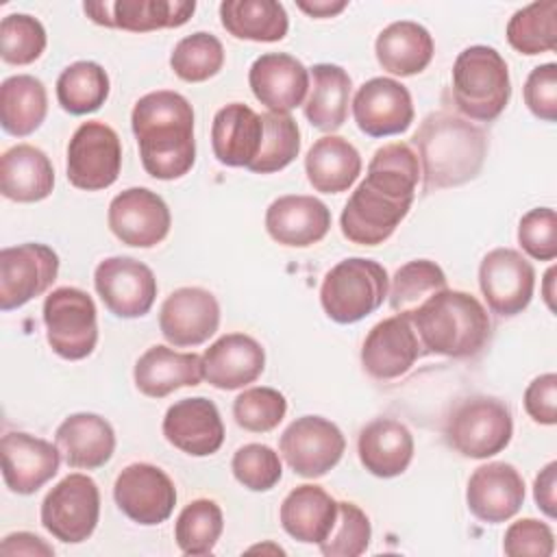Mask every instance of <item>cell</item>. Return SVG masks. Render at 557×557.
I'll return each instance as SVG.
<instances>
[{"label":"cell","instance_id":"cell-1","mask_svg":"<svg viewBox=\"0 0 557 557\" xmlns=\"http://www.w3.org/2000/svg\"><path fill=\"white\" fill-rule=\"evenodd\" d=\"M420 178V161L405 141L381 146L366 178L350 194L339 215L342 235L359 246H379L407 218Z\"/></svg>","mask_w":557,"mask_h":557},{"label":"cell","instance_id":"cell-2","mask_svg":"<svg viewBox=\"0 0 557 557\" xmlns=\"http://www.w3.org/2000/svg\"><path fill=\"white\" fill-rule=\"evenodd\" d=\"M144 170L159 181L185 176L196 163L194 109L185 96L159 89L141 96L131 113Z\"/></svg>","mask_w":557,"mask_h":557},{"label":"cell","instance_id":"cell-3","mask_svg":"<svg viewBox=\"0 0 557 557\" xmlns=\"http://www.w3.org/2000/svg\"><path fill=\"white\" fill-rule=\"evenodd\" d=\"M411 141L418 148L426 191L459 187L476 178L487 154L483 128L450 111L429 113Z\"/></svg>","mask_w":557,"mask_h":557},{"label":"cell","instance_id":"cell-4","mask_svg":"<svg viewBox=\"0 0 557 557\" xmlns=\"http://www.w3.org/2000/svg\"><path fill=\"white\" fill-rule=\"evenodd\" d=\"M422 352L453 359L479 355L492 337V320L476 296L442 289L409 313Z\"/></svg>","mask_w":557,"mask_h":557},{"label":"cell","instance_id":"cell-5","mask_svg":"<svg viewBox=\"0 0 557 557\" xmlns=\"http://www.w3.org/2000/svg\"><path fill=\"white\" fill-rule=\"evenodd\" d=\"M509 98V67L496 48L479 44L457 54L453 65V100L468 120H496Z\"/></svg>","mask_w":557,"mask_h":557},{"label":"cell","instance_id":"cell-6","mask_svg":"<svg viewBox=\"0 0 557 557\" xmlns=\"http://www.w3.org/2000/svg\"><path fill=\"white\" fill-rule=\"evenodd\" d=\"M389 292L387 270L372 259L348 257L335 263L322 281L320 305L337 324H355L374 313Z\"/></svg>","mask_w":557,"mask_h":557},{"label":"cell","instance_id":"cell-7","mask_svg":"<svg viewBox=\"0 0 557 557\" xmlns=\"http://www.w3.org/2000/svg\"><path fill=\"white\" fill-rule=\"evenodd\" d=\"M513 435L509 407L487 394H472L453 405L444 420V437L459 455L487 459L503 453Z\"/></svg>","mask_w":557,"mask_h":557},{"label":"cell","instance_id":"cell-8","mask_svg":"<svg viewBox=\"0 0 557 557\" xmlns=\"http://www.w3.org/2000/svg\"><path fill=\"white\" fill-rule=\"evenodd\" d=\"M44 324L50 348L78 361L94 352L98 344V315L94 298L78 287H57L44 300Z\"/></svg>","mask_w":557,"mask_h":557},{"label":"cell","instance_id":"cell-9","mask_svg":"<svg viewBox=\"0 0 557 557\" xmlns=\"http://www.w3.org/2000/svg\"><path fill=\"white\" fill-rule=\"evenodd\" d=\"M44 529L63 544H81L98 527L100 492L91 476L74 472L61 479L41 500Z\"/></svg>","mask_w":557,"mask_h":557},{"label":"cell","instance_id":"cell-10","mask_svg":"<svg viewBox=\"0 0 557 557\" xmlns=\"http://www.w3.org/2000/svg\"><path fill=\"white\" fill-rule=\"evenodd\" d=\"M120 170L122 144L117 133L100 120L83 122L67 144V181L76 189L100 191L117 181Z\"/></svg>","mask_w":557,"mask_h":557},{"label":"cell","instance_id":"cell-11","mask_svg":"<svg viewBox=\"0 0 557 557\" xmlns=\"http://www.w3.org/2000/svg\"><path fill=\"white\" fill-rule=\"evenodd\" d=\"M278 450L298 476L320 479L339 463L346 440L335 422L322 416H300L283 431Z\"/></svg>","mask_w":557,"mask_h":557},{"label":"cell","instance_id":"cell-12","mask_svg":"<svg viewBox=\"0 0 557 557\" xmlns=\"http://www.w3.org/2000/svg\"><path fill=\"white\" fill-rule=\"evenodd\" d=\"M59 274V255L39 242L0 250V309L11 311L41 296Z\"/></svg>","mask_w":557,"mask_h":557},{"label":"cell","instance_id":"cell-13","mask_svg":"<svg viewBox=\"0 0 557 557\" xmlns=\"http://www.w3.org/2000/svg\"><path fill=\"white\" fill-rule=\"evenodd\" d=\"M94 287L104 307L124 320L146 315L157 298L152 270L133 257H107L94 270Z\"/></svg>","mask_w":557,"mask_h":557},{"label":"cell","instance_id":"cell-14","mask_svg":"<svg viewBox=\"0 0 557 557\" xmlns=\"http://www.w3.org/2000/svg\"><path fill=\"white\" fill-rule=\"evenodd\" d=\"M113 498L126 518L144 527H154L172 516L176 487L159 466L137 461L117 474Z\"/></svg>","mask_w":557,"mask_h":557},{"label":"cell","instance_id":"cell-15","mask_svg":"<svg viewBox=\"0 0 557 557\" xmlns=\"http://www.w3.org/2000/svg\"><path fill=\"white\" fill-rule=\"evenodd\" d=\"M479 287L494 313L511 318L529 307L535 289V270L518 250L494 248L481 259Z\"/></svg>","mask_w":557,"mask_h":557},{"label":"cell","instance_id":"cell-16","mask_svg":"<svg viewBox=\"0 0 557 557\" xmlns=\"http://www.w3.org/2000/svg\"><path fill=\"white\" fill-rule=\"evenodd\" d=\"M107 222L122 244L152 248L168 237L172 215L157 191L148 187H128L111 200Z\"/></svg>","mask_w":557,"mask_h":557},{"label":"cell","instance_id":"cell-17","mask_svg":"<svg viewBox=\"0 0 557 557\" xmlns=\"http://www.w3.org/2000/svg\"><path fill=\"white\" fill-rule=\"evenodd\" d=\"M413 115L409 89L387 76L366 81L352 98V117L368 137L400 135L411 126Z\"/></svg>","mask_w":557,"mask_h":557},{"label":"cell","instance_id":"cell-18","mask_svg":"<svg viewBox=\"0 0 557 557\" xmlns=\"http://www.w3.org/2000/svg\"><path fill=\"white\" fill-rule=\"evenodd\" d=\"M422 344L407 313H396L370 329L361 346V366L376 381H394L411 370Z\"/></svg>","mask_w":557,"mask_h":557},{"label":"cell","instance_id":"cell-19","mask_svg":"<svg viewBox=\"0 0 557 557\" xmlns=\"http://www.w3.org/2000/svg\"><path fill=\"white\" fill-rule=\"evenodd\" d=\"M220 326L218 298L205 287H178L161 305V335L178 348L205 344Z\"/></svg>","mask_w":557,"mask_h":557},{"label":"cell","instance_id":"cell-20","mask_svg":"<svg viewBox=\"0 0 557 557\" xmlns=\"http://www.w3.org/2000/svg\"><path fill=\"white\" fill-rule=\"evenodd\" d=\"M2 479L13 494H35L61 466V450L48 440L24 431H9L0 440Z\"/></svg>","mask_w":557,"mask_h":557},{"label":"cell","instance_id":"cell-21","mask_svg":"<svg viewBox=\"0 0 557 557\" xmlns=\"http://www.w3.org/2000/svg\"><path fill=\"white\" fill-rule=\"evenodd\" d=\"M163 437L191 457H209L224 442V422L213 400L205 396L181 398L168 407L161 424Z\"/></svg>","mask_w":557,"mask_h":557},{"label":"cell","instance_id":"cell-22","mask_svg":"<svg viewBox=\"0 0 557 557\" xmlns=\"http://www.w3.org/2000/svg\"><path fill=\"white\" fill-rule=\"evenodd\" d=\"M466 503L470 513L481 522H507L524 503V479L511 463H483L468 479Z\"/></svg>","mask_w":557,"mask_h":557},{"label":"cell","instance_id":"cell-23","mask_svg":"<svg viewBox=\"0 0 557 557\" xmlns=\"http://www.w3.org/2000/svg\"><path fill=\"white\" fill-rule=\"evenodd\" d=\"M255 98L270 113H289L305 104L309 91V70L287 52H265L248 70Z\"/></svg>","mask_w":557,"mask_h":557},{"label":"cell","instance_id":"cell-24","mask_svg":"<svg viewBox=\"0 0 557 557\" xmlns=\"http://www.w3.org/2000/svg\"><path fill=\"white\" fill-rule=\"evenodd\" d=\"M83 11L91 22L128 33H148L183 26L196 11L194 0H115L85 2Z\"/></svg>","mask_w":557,"mask_h":557},{"label":"cell","instance_id":"cell-25","mask_svg":"<svg viewBox=\"0 0 557 557\" xmlns=\"http://www.w3.org/2000/svg\"><path fill=\"white\" fill-rule=\"evenodd\" d=\"M329 228L331 209L315 196H281L272 200L265 211V231L281 246H313L326 237Z\"/></svg>","mask_w":557,"mask_h":557},{"label":"cell","instance_id":"cell-26","mask_svg":"<svg viewBox=\"0 0 557 557\" xmlns=\"http://www.w3.org/2000/svg\"><path fill=\"white\" fill-rule=\"evenodd\" d=\"M200 357L205 381L226 392L255 383L265 368L263 346L246 333L222 335Z\"/></svg>","mask_w":557,"mask_h":557},{"label":"cell","instance_id":"cell-27","mask_svg":"<svg viewBox=\"0 0 557 557\" xmlns=\"http://www.w3.org/2000/svg\"><path fill=\"white\" fill-rule=\"evenodd\" d=\"M263 141V120L244 102H231L213 115V157L228 168H248Z\"/></svg>","mask_w":557,"mask_h":557},{"label":"cell","instance_id":"cell-28","mask_svg":"<svg viewBox=\"0 0 557 557\" xmlns=\"http://www.w3.org/2000/svg\"><path fill=\"white\" fill-rule=\"evenodd\" d=\"M133 379L137 389L148 398H165L181 387L198 385L202 374V357L196 352H176L170 346H150L135 363Z\"/></svg>","mask_w":557,"mask_h":557},{"label":"cell","instance_id":"cell-29","mask_svg":"<svg viewBox=\"0 0 557 557\" xmlns=\"http://www.w3.org/2000/svg\"><path fill=\"white\" fill-rule=\"evenodd\" d=\"M54 442L70 468L96 470L113 457L115 431L102 416L81 411L57 426Z\"/></svg>","mask_w":557,"mask_h":557},{"label":"cell","instance_id":"cell-30","mask_svg":"<svg viewBox=\"0 0 557 557\" xmlns=\"http://www.w3.org/2000/svg\"><path fill=\"white\" fill-rule=\"evenodd\" d=\"M357 453L370 474L394 479L403 474L413 459V435L394 418H374L359 431Z\"/></svg>","mask_w":557,"mask_h":557},{"label":"cell","instance_id":"cell-31","mask_svg":"<svg viewBox=\"0 0 557 557\" xmlns=\"http://www.w3.org/2000/svg\"><path fill=\"white\" fill-rule=\"evenodd\" d=\"M54 189V168L48 154L30 144L4 150L0 159V191L13 202H39Z\"/></svg>","mask_w":557,"mask_h":557},{"label":"cell","instance_id":"cell-32","mask_svg":"<svg viewBox=\"0 0 557 557\" xmlns=\"http://www.w3.org/2000/svg\"><path fill=\"white\" fill-rule=\"evenodd\" d=\"M281 524L287 535L302 544H320L335 527L337 500L320 485L294 487L281 503Z\"/></svg>","mask_w":557,"mask_h":557},{"label":"cell","instance_id":"cell-33","mask_svg":"<svg viewBox=\"0 0 557 557\" xmlns=\"http://www.w3.org/2000/svg\"><path fill=\"white\" fill-rule=\"evenodd\" d=\"M435 52L431 33L411 20L392 22L385 26L376 41L374 54L379 65L394 76H416L429 67Z\"/></svg>","mask_w":557,"mask_h":557},{"label":"cell","instance_id":"cell-34","mask_svg":"<svg viewBox=\"0 0 557 557\" xmlns=\"http://www.w3.org/2000/svg\"><path fill=\"white\" fill-rule=\"evenodd\" d=\"M305 174L315 191H348L361 174V154L348 139L324 135L311 144L305 157Z\"/></svg>","mask_w":557,"mask_h":557},{"label":"cell","instance_id":"cell-35","mask_svg":"<svg viewBox=\"0 0 557 557\" xmlns=\"http://www.w3.org/2000/svg\"><path fill=\"white\" fill-rule=\"evenodd\" d=\"M311 94L305 100V117L324 133H335L348 117L352 81L342 65L315 63L309 72Z\"/></svg>","mask_w":557,"mask_h":557},{"label":"cell","instance_id":"cell-36","mask_svg":"<svg viewBox=\"0 0 557 557\" xmlns=\"http://www.w3.org/2000/svg\"><path fill=\"white\" fill-rule=\"evenodd\" d=\"M220 22L228 35L246 41H281L289 30V17L276 0H224Z\"/></svg>","mask_w":557,"mask_h":557},{"label":"cell","instance_id":"cell-37","mask_svg":"<svg viewBox=\"0 0 557 557\" xmlns=\"http://www.w3.org/2000/svg\"><path fill=\"white\" fill-rule=\"evenodd\" d=\"M48 115V94L39 78L15 74L0 85V124L13 137L35 133Z\"/></svg>","mask_w":557,"mask_h":557},{"label":"cell","instance_id":"cell-38","mask_svg":"<svg viewBox=\"0 0 557 557\" xmlns=\"http://www.w3.org/2000/svg\"><path fill=\"white\" fill-rule=\"evenodd\" d=\"M109 74L96 61L70 63L57 78V100L70 115L98 111L109 98Z\"/></svg>","mask_w":557,"mask_h":557},{"label":"cell","instance_id":"cell-39","mask_svg":"<svg viewBox=\"0 0 557 557\" xmlns=\"http://www.w3.org/2000/svg\"><path fill=\"white\" fill-rule=\"evenodd\" d=\"M507 41L520 54H542L557 48V2L542 0L518 9L507 22Z\"/></svg>","mask_w":557,"mask_h":557},{"label":"cell","instance_id":"cell-40","mask_svg":"<svg viewBox=\"0 0 557 557\" xmlns=\"http://www.w3.org/2000/svg\"><path fill=\"white\" fill-rule=\"evenodd\" d=\"M222 531L224 516L220 505L211 498H196L178 513L174 540L185 555H209L213 553Z\"/></svg>","mask_w":557,"mask_h":557},{"label":"cell","instance_id":"cell-41","mask_svg":"<svg viewBox=\"0 0 557 557\" xmlns=\"http://www.w3.org/2000/svg\"><path fill=\"white\" fill-rule=\"evenodd\" d=\"M444 270L431 259H413L400 265L389 285V307L396 313L416 311L429 296L446 289Z\"/></svg>","mask_w":557,"mask_h":557},{"label":"cell","instance_id":"cell-42","mask_svg":"<svg viewBox=\"0 0 557 557\" xmlns=\"http://www.w3.org/2000/svg\"><path fill=\"white\" fill-rule=\"evenodd\" d=\"M224 65V46L222 41L205 30L183 37L172 54L170 67L185 83H205L213 78Z\"/></svg>","mask_w":557,"mask_h":557},{"label":"cell","instance_id":"cell-43","mask_svg":"<svg viewBox=\"0 0 557 557\" xmlns=\"http://www.w3.org/2000/svg\"><path fill=\"white\" fill-rule=\"evenodd\" d=\"M263 141L257 159L246 168L255 174H274L300 152V131L289 113H263Z\"/></svg>","mask_w":557,"mask_h":557},{"label":"cell","instance_id":"cell-44","mask_svg":"<svg viewBox=\"0 0 557 557\" xmlns=\"http://www.w3.org/2000/svg\"><path fill=\"white\" fill-rule=\"evenodd\" d=\"M48 44L44 24L28 13H9L0 22V57L11 65L37 61Z\"/></svg>","mask_w":557,"mask_h":557},{"label":"cell","instance_id":"cell-45","mask_svg":"<svg viewBox=\"0 0 557 557\" xmlns=\"http://www.w3.org/2000/svg\"><path fill=\"white\" fill-rule=\"evenodd\" d=\"M372 524L368 513L348 500L337 503V520L333 531L320 542L324 557H359L368 550Z\"/></svg>","mask_w":557,"mask_h":557},{"label":"cell","instance_id":"cell-46","mask_svg":"<svg viewBox=\"0 0 557 557\" xmlns=\"http://www.w3.org/2000/svg\"><path fill=\"white\" fill-rule=\"evenodd\" d=\"M287 413V398L274 387H248L233 400L235 422L250 433L276 429Z\"/></svg>","mask_w":557,"mask_h":557},{"label":"cell","instance_id":"cell-47","mask_svg":"<svg viewBox=\"0 0 557 557\" xmlns=\"http://www.w3.org/2000/svg\"><path fill=\"white\" fill-rule=\"evenodd\" d=\"M231 470L237 483H242L250 492H268L283 476L278 453L265 444L239 446L233 455Z\"/></svg>","mask_w":557,"mask_h":557},{"label":"cell","instance_id":"cell-48","mask_svg":"<svg viewBox=\"0 0 557 557\" xmlns=\"http://www.w3.org/2000/svg\"><path fill=\"white\" fill-rule=\"evenodd\" d=\"M520 248L537 261H553L557 257V215L550 207H535L520 218L518 224Z\"/></svg>","mask_w":557,"mask_h":557},{"label":"cell","instance_id":"cell-49","mask_svg":"<svg viewBox=\"0 0 557 557\" xmlns=\"http://www.w3.org/2000/svg\"><path fill=\"white\" fill-rule=\"evenodd\" d=\"M503 550L509 557H550L555 553L553 529L535 518L516 520L505 531Z\"/></svg>","mask_w":557,"mask_h":557},{"label":"cell","instance_id":"cell-50","mask_svg":"<svg viewBox=\"0 0 557 557\" xmlns=\"http://www.w3.org/2000/svg\"><path fill=\"white\" fill-rule=\"evenodd\" d=\"M522 94H524V104L535 117L544 122H555L557 120V65L542 63L533 67L524 81Z\"/></svg>","mask_w":557,"mask_h":557},{"label":"cell","instance_id":"cell-51","mask_svg":"<svg viewBox=\"0 0 557 557\" xmlns=\"http://www.w3.org/2000/svg\"><path fill=\"white\" fill-rule=\"evenodd\" d=\"M524 411L537 424L553 426L557 422V374L535 376L524 389Z\"/></svg>","mask_w":557,"mask_h":557},{"label":"cell","instance_id":"cell-52","mask_svg":"<svg viewBox=\"0 0 557 557\" xmlns=\"http://www.w3.org/2000/svg\"><path fill=\"white\" fill-rule=\"evenodd\" d=\"M0 555L4 557H13V555H28V557H52L54 548L41 540L35 533L28 531H17V533H9L2 544H0Z\"/></svg>","mask_w":557,"mask_h":557},{"label":"cell","instance_id":"cell-53","mask_svg":"<svg viewBox=\"0 0 557 557\" xmlns=\"http://www.w3.org/2000/svg\"><path fill=\"white\" fill-rule=\"evenodd\" d=\"M533 498L548 518L557 516V461H548L535 476Z\"/></svg>","mask_w":557,"mask_h":557},{"label":"cell","instance_id":"cell-54","mask_svg":"<svg viewBox=\"0 0 557 557\" xmlns=\"http://www.w3.org/2000/svg\"><path fill=\"white\" fill-rule=\"evenodd\" d=\"M296 4H298L300 11H305V13L311 15V17H318V20L333 17V15L342 13V11L348 7L346 0H313V2L298 0Z\"/></svg>","mask_w":557,"mask_h":557},{"label":"cell","instance_id":"cell-55","mask_svg":"<svg viewBox=\"0 0 557 557\" xmlns=\"http://www.w3.org/2000/svg\"><path fill=\"white\" fill-rule=\"evenodd\" d=\"M555 276H557V268L553 265L544 274V285H542V296H544V302L550 311H555Z\"/></svg>","mask_w":557,"mask_h":557}]
</instances>
